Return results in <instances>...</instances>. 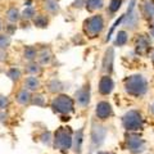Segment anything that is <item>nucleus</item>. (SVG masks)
I'll return each instance as SVG.
<instances>
[{"label":"nucleus","instance_id":"f257e3e1","mask_svg":"<svg viewBox=\"0 0 154 154\" xmlns=\"http://www.w3.org/2000/svg\"><path fill=\"white\" fill-rule=\"evenodd\" d=\"M123 91L132 99H144L149 93V81L140 73L131 75L123 80Z\"/></svg>","mask_w":154,"mask_h":154},{"label":"nucleus","instance_id":"f03ea898","mask_svg":"<svg viewBox=\"0 0 154 154\" xmlns=\"http://www.w3.org/2000/svg\"><path fill=\"white\" fill-rule=\"evenodd\" d=\"M121 122L126 132H141L145 128L146 117L140 109H130L122 116Z\"/></svg>","mask_w":154,"mask_h":154},{"label":"nucleus","instance_id":"7ed1b4c3","mask_svg":"<svg viewBox=\"0 0 154 154\" xmlns=\"http://www.w3.org/2000/svg\"><path fill=\"white\" fill-rule=\"evenodd\" d=\"M125 148L130 154H143L148 149V141L139 132H127L125 136Z\"/></svg>","mask_w":154,"mask_h":154},{"label":"nucleus","instance_id":"20e7f679","mask_svg":"<svg viewBox=\"0 0 154 154\" xmlns=\"http://www.w3.org/2000/svg\"><path fill=\"white\" fill-rule=\"evenodd\" d=\"M103 28H104V18L100 14L90 17L84 22V32L91 38L98 37V35H100V32L103 31Z\"/></svg>","mask_w":154,"mask_h":154},{"label":"nucleus","instance_id":"39448f33","mask_svg":"<svg viewBox=\"0 0 154 154\" xmlns=\"http://www.w3.org/2000/svg\"><path fill=\"white\" fill-rule=\"evenodd\" d=\"M55 145L60 150H68L73 145V139H72V131L69 127H60L55 132Z\"/></svg>","mask_w":154,"mask_h":154},{"label":"nucleus","instance_id":"423d86ee","mask_svg":"<svg viewBox=\"0 0 154 154\" xmlns=\"http://www.w3.org/2000/svg\"><path fill=\"white\" fill-rule=\"evenodd\" d=\"M105 136H107V128H105L103 125L99 123H93V128H91V144H90V149L91 152L96 150L105 140Z\"/></svg>","mask_w":154,"mask_h":154},{"label":"nucleus","instance_id":"0eeeda50","mask_svg":"<svg viewBox=\"0 0 154 154\" xmlns=\"http://www.w3.org/2000/svg\"><path fill=\"white\" fill-rule=\"evenodd\" d=\"M135 51L140 57H146L152 53V37L146 35V33H141L137 35L135 38Z\"/></svg>","mask_w":154,"mask_h":154},{"label":"nucleus","instance_id":"6e6552de","mask_svg":"<svg viewBox=\"0 0 154 154\" xmlns=\"http://www.w3.org/2000/svg\"><path fill=\"white\" fill-rule=\"evenodd\" d=\"M51 107L54 108V110L58 113H64V114L71 113L72 110H73V100H72L69 96L60 95L53 100Z\"/></svg>","mask_w":154,"mask_h":154},{"label":"nucleus","instance_id":"1a4fd4ad","mask_svg":"<svg viewBox=\"0 0 154 154\" xmlns=\"http://www.w3.org/2000/svg\"><path fill=\"white\" fill-rule=\"evenodd\" d=\"M95 116L99 121H107L113 116V108L108 100H100L96 104L95 108Z\"/></svg>","mask_w":154,"mask_h":154},{"label":"nucleus","instance_id":"9d476101","mask_svg":"<svg viewBox=\"0 0 154 154\" xmlns=\"http://www.w3.org/2000/svg\"><path fill=\"white\" fill-rule=\"evenodd\" d=\"M114 89V81L110 77V75H103L99 80L98 85V91L102 96H108L109 94H112V91Z\"/></svg>","mask_w":154,"mask_h":154},{"label":"nucleus","instance_id":"9b49d317","mask_svg":"<svg viewBox=\"0 0 154 154\" xmlns=\"http://www.w3.org/2000/svg\"><path fill=\"white\" fill-rule=\"evenodd\" d=\"M113 62H114V50L113 48L107 49L103 58V63H102V71L104 72V75H112L113 72Z\"/></svg>","mask_w":154,"mask_h":154},{"label":"nucleus","instance_id":"f8f14e48","mask_svg":"<svg viewBox=\"0 0 154 154\" xmlns=\"http://www.w3.org/2000/svg\"><path fill=\"white\" fill-rule=\"evenodd\" d=\"M76 99L81 107H88L90 103V85H85L76 93Z\"/></svg>","mask_w":154,"mask_h":154},{"label":"nucleus","instance_id":"ddd939ff","mask_svg":"<svg viewBox=\"0 0 154 154\" xmlns=\"http://www.w3.org/2000/svg\"><path fill=\"white\" fill-rule=\"evenodd\" d=\"M125 26L128 27V30H135L139 25V16L136 12H127V14L125 16Z\"/></svg>","mask_w":154,"mask_h":154},{"label":"nucleus","instance_id":"4468645a","mask_svg":"<svg viewBox=\"0 0 154 154\" xmlns=\"http://www.w3.org/2000/svg\"><path fill=\"white\" fill-rule=\"evenodd\" d=\"M141 13L148 21H154V3L152 0H145L141 7Z\"/></svg>","mask_w":154,"mask_h":154},{"label":"nucleus","instance_id":"2eb2a0df","mask_svg":"<svg viewBox=\"0 0 154 154\" xmlns=\"http://www.w3.org/2000/svg\"><path fill=\"white\" fill-rule=\"evenodd\" d=\"M82 143H84V128H81V130H79V131L76 132V136L73 139V148H75L76 153L81 152Z\"/></svg>","mask_w":154,"mask_h":154},{"label":"nucleus","instance_id":"dca6fc26","mask_svg":"<svg viewBox=\"0 0 154 154\" xmlns=\"http://www.w3.org/2000/svg\"><path fill=\"white\" fill-rule=\"evenodd\" d=\"M104 4V0H86L85 2V5H86V9L89 12H94V11H98L103 7Z\"/></svg>","mask_w":154,"mask_h":154},{"label":"nucleus","instance_id":"f3484780","mask_svg":"<svg viewBox=\"0 0 154 154\" xmlns=\"http://www.w3.org/2000/svg\"><path fill=\"white\" fill-rule=\"evenodd\" d=\"M128 41V33L126 31H119L117 33V37L114 40V45L116 46H123L126 45Z\"/></svg>","mask_w":154,"mask_h":154},{"label":"nucleus","instance_id":"a211bd4d","mask_svg":"<svg viewBox=\"0 0 154 154\" xmlns=\"http://www.w3.org/2000/svg\"><path fill=\"white\" fill-rule=\"evenodd\" d=\"M25 85H26V88H28L30 90H35L40 86V82H38V80L36 77H28V79H26Z\"/></svg>","mask_w":154,"mask_h":154},{"label":"nucleus","instance_id":"6ab92c4d","mask_svg":"<svg viewBox=\"0 0 154 154\" xmlns=\"http://www.w3.org/2000/svg\"><path fill=\"white\" fill-rule=\"evenodd\" d=\"M28 100H30V93L26 91V90L19 91L18 95H17V102L21 103V104H26Z\"/></svg>","mask_w":154,"mask_h":154},{"label":"nucleus","instance_id":"aec40b11","mask_svg":"<svg viewBox=\"0 0 154 154\" xmlns=\"http://www.w3.org/2000/svg\"><path fill=\"white\" fill-rule=\"evenodd\" d=\"M121 5H122V0H110L108 9L110 13H116V12H118V9L121 8Z\"/></svg>","mask_w":154,"mask_h":154},{"label":"nucleus","instance_id":"412c9836","mask_svg":"<svg viewBox=\"0 0 154 154\" xmlns=\"http://www.w3.org/2000/svg\"><path fill=\"white\" fill-rule=\"evenodd\" d=\"M33 23H35V26L37 27H46L48 26V18L45 16H36L35 19H33Z\"/></svg>","mask_w":154,"mask_h":154},{"label":"nucleus","instance_id":"4be33fe9","mask_svg":"<svg viewBox=\"0 0 154 154\" xmlns=\"http://www.w3.org/2000/svg\"><path fill=\"white\" fill-rule=\"evenodd\" d=\"M7 18L9 19L11 22H16L17 19L19 18V13L16 8H11V9H8V12H7Z\"/></svg>","mask_w":154,"mask_h":154},{"label":"nucleus","instance_id":"5701e85b","mask_svg":"<svg viewBox=\"0 0 154 154\" xmlns=\"http://www.w3.org/2000/svg\"><path fill=\"white\" fill-rule=\"evenodd\" d=\"M45 9L51 12V13H54V12L58 11V4L54 2V0H46L45 2Z\"/></svg>","mask_w":154,"mask_h":154},{"label":"nucleus","instance_id":"b1692460","mask_svg":"<svg viewBox=\"0 0 154 154\" xmlns=\"http://www.w3.org/2000/svg\"><path fill=\"white\" fill-rule=\"evenodd\" d=\"M11 44V37L7 35H0V49H5Z\"/></svg>","mask_w":154,"mask_h":154},{"label":"nucleus","instance_id":"393cba45","mask_svg":"<svg viewBox=\"0 0 154 154\" xmlns=\"http://www.w3.org/2000/svg\"><path fill=\"white\" fill-rule=\"evenodd\" d=\"M22 16H23V18H26V19H31V18L35 17V11H33V8L28 7V8H26L25 11H23Z\"/></svg>","mask_w":154,"mask_h":154},{"label":"nucleus","instance_id":"a878e982","mask_svg":"<svg viewBox=\"0 0 154 154\" xmlns=\"http://www.w3.org/2000/svg\"><path fill=\"white\" fill-rule=\"evenodd\" d=\"M35 57H36V50L31 46L26 48L25 49V58H27V59H33Z\"/></svg>","mask_w":154,"mask_h":154},{"label":"nucleus","instance_id":"bb28decb","mask_svg":"<svg viewBox=\"0 0 154 154\" xmlns=\"http://www.w3.org/2000/svg\"><path fill=\"white\" fill-rule=\"evenodd\" d=\"M148 116L154 121V98L150 100V103L148 104Z\"/></svg>","mask_w":154,"mask_h":154},{"label":"nucleus","instance_id":"cd10ccee","mask_svg":"<svg viewBox=\"0 0 154 154\" xmlns=\"http://www.w3.org/2000/svg\"><path fill=\"white\" fill-rule=\"evenodd\" d=\"M8 76L11 77L12 80H18V79H19V76H21V73H19V71H18V69L13 68V69H11V71L8 72Z\"/></svg>","mask_w":154,"mask_h":154},{"label":"nucleus","instance_id":"c85d7f7f","mask_svg":"<svg viewBox=\"0 0 154 154\" xmlns=\"http://www.w3.org/2000/svg\"><path fill=\"white\" fill-rule=\"evenodd\" d=\"M49 60H50V53L44 50L41 54V63H48Z\"/></svg>","mask_w":154,"mask_h":154},{"label":"nucleus","instance_id":"c756f323","mask_svg":"<svg viewBox=\"0 0 154 154\" xmlns=\"http://www.w3.org/2000/svg\"><path fill=\"white\" fill-rule=\"evenodd\" d=\"M27 72H30V73H38L40 68H38V66H36V64H30L27 67Z\"/></svg>","mask_w":154,"mask_h":154},{"label":"nucleus","instance_id":"7c9ffc66","mask_svg":"<svg viewBox=\"0 0 154 154\" xmlns=\"http://www.w3.org/2000/svg\"><path fill=\"white\" fill-rule=\"evenodd\" d=\"M7 104H8V99L4 98V96H0V109H4L7 107Z\"/></svg>","mask_w":154,"mask_h":154},{"label":"nucleus","instance_id":"2f4dec72","mask_svg":"<svg viewBox=\"0 0 154 154\" xmlns=\"http://www.w3.org/2000/svg\"><path fill=\"white\" fill-rule=\"evenodd\" d=\"M33 103L37 104V105H42L44 104V98H42V96H36V99H35Z\"/></svg>","mask_w":154,"mask_h":154},{"label":"nucleus","instance_id":"473e14b6","mask_svg":"<svg viewBox=\"0 0 154 154\" xmlns=\"http://www.w3.org/2000/svg\"><path fill=\"white\" fill-rule=\"evenodd\" d=\"M85 2L86 0H76V2L73 3V7H82V5H85Z\"/></svg>","mask_w":154,"mask_h":154},{"label":"nucleus","instance_id":"72a5a7b5","mask_svg":"<svg viewBox=\"0 0 154 154\" xmlns=\"http://www.w3.org/2000/svg\"><path fill=\"white\" fill-rule=\"evenodd\" d=\"M150 36L154 38V21H152L150 23Z\"/></svg>","mask_w":154,"mask_h":154},{"label":"nucleus","instance_id":"f704fd0d","mask_svg":"<svg viewBox=\"0 0 154 154\" xmlns=\"http://www.w3.org/2000/svg\"><path fill=\"white\" fill-rule=\"evenodd\" d=\"M150 60H152V64H153V67H154V49H153L152 53H150Z\"/></svg>","mask_w":154,"mask_h":154},{"label":"nucleus","instance_id":"c9c22d12","mask_svg":"<svg viewBox=\"0 0 154 154\" xmlns=\"http://www.w3.org/2000/svg\"><path fill=\"white\" fill-rule=\"evenodd\" d=\"M98 154H114V153H112V152H99Z\"/></svg>","mask_w":154,"mask_h":154},{"label":"nucleus","instance_id":"e433bc0d","mask_svg":"<svg viewBox=\"0 0 154 154\" xmlns=\"http://www.w3.org/2000/svg\"><path fill=\"white\" fill-rule=\"evenodd\" d=\"M3 28V25H2V21H0V30H2Z\"/></svg>","mask_w":154,"mask_h":154}]
</instances>
